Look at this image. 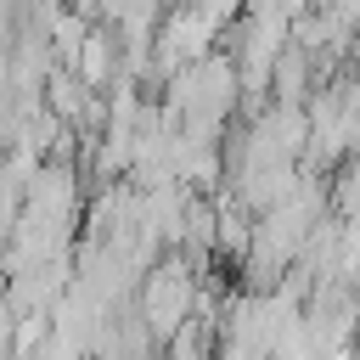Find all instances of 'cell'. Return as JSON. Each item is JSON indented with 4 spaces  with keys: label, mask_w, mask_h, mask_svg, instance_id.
<instances>
[{
    "label": "cell",
    "mask_w": 360,
    "mask_h": 360,
    "mask_svg": "<svg viewBox=\"0 0 360 360\" xmlns=\"http://www.w3.org/2000/svg\"><path fill=\"white\" fill-rule=\"evenodd\" d=\"M197 304H202V287H197V270L186 264V253H180V259L163 253V259L146 270L141 292H135V309L146 315V326H152L158 343H169L186 321H197Z\"/></svg>",
    "instance_id": "6da1fadb"
},
{
    "label": "cell",
    "mask_w": 360,
    "mask_h": 360,
    "mask_svg": "<svg viewBox=\"0 0 360 360\" xmlns=\"http://www.w3.org/2000/svg\"><path fill=\"white\" fill-rule=\"evenodd\" d=\"M112 68H118V45H112V34H90L84 51H79V62H73V73H79L90 90H101V84H112Z\"/></svg>",
    "instance_id": "7a4b0ae2"
}]
</instances>
